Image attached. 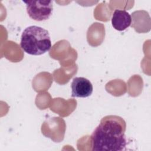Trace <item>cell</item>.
Here are the masks:
<instances>
[{
  "mask_svg": "<svg viewBox=\"0 0 151 151\" xmlns=\"http://www.w3.org/2000/svg\"><path fill=\"white\" fill-rule=\"evenodd\" d=\"M126 123L117 116L103 117L91 136L93 151H122L125 150Z\"/></svg>",
  "mask_w": 151,
  "mask_h": 151,
  "instance_id": "1",
  "label": "cell"
},
{
  "mask_svg": "<svg viewBox=\"0 0 151 151\" xmlns=\"http://www.w3.org/2000/svg\"><path fill=\"white\" fill-rule=\"evenodd\" d=\"M20 45L24 52L32 55H42L51 47L48 31L38 26L31 25L22 32Z\"/></svg>",
  "mask_w": 151,
  "mask_h": 151,
  "instance_id": "2",
  "label": "cell"
},
{
  "mask_svg": "<svg viewBox=\"0 0 151 151\" xmlns=\"http://www.w3.org/2000/svg\"><path fill=\"white\" fill-rule=\"evenodd\" d=\"M26 5L29 17L37 21L48 19L52 14L53 5L52 1H22Z\"/></svg>",
  "mask_w": 151,
  "mask_h": 151,
  "instance_id": "3",
  "label": "cell"
},
{
  "mask_svg": "<svg viewBox=\"0 0 151 151\" xmlns=\"http://www.w3.org/2000/svg\"><path fill=\"white\" fill-rule=\"evenodd\" d=\"M71 96L74 97L85 98L93 93V85L88 79L84 77H75L71 84Z\"/></svg>",
  "mask_w": 151,
  "mask_h": 151,
  "instance_id": "4",
  "label": "cell"
},
{
  "mask_svg": "<svg viewBox=\"0 0 151 151\" xmlns=\"http://www.w3.org/2000/svg\"><path fill=\"white\" fill-rule=\"evenodd\" d=\"M132 24V17L126 10L116 9L111 17L113 27L119 31H122L129 28Z\"/></svg>",
  "mask_w": 151,
  "mask_h": 151,
  "instance_id": "5",
  "label": "cell"
}]
</instances>
